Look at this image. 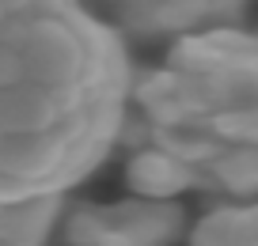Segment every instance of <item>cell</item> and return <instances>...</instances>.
Returning a JSON list of instances; mask_svg holds the SVG:
<instances>
[{
    "mask_svg": "<svg viewBox=\"0 0 258 246\" xmlns=\"http://www.w3.org/2000/svg\"><path fill=\"white\" fill-rule=\"evenodd\" d=\"M137 76L88 0H0V205L64 197L110 155Z\"/></svg>",
    "mask_w": 258,
    "mask_h": 246,
    "instance_id": "6da1fadb",
    "label": "cell"
},
{
    "mask_svg": "<svg viewBox=\"0 0 258 246\" xmlns=\"http://www.w3.org/2000/svg\"><path fill=\"white\" fill-rule=\"evenodd\" d=\"M133 106L156 133H209L213 121L258 106V34L217 27L171 42L163 68L137 79Z\"/></svg>",
    "mask_w": 258,
    "mask_h": 246,
    "instance_id": "7a4b0ae2",
    "label": "cell"
},
{
    "mask_svg": "<svg viewBox=\"0 0 258 246\" xmlns=\"http://www.w3.org/2000/svg\"><path fill=\"white\" fill-rule=\"evenodd\" d=\"M250 0H95L99 16L137 42H178L186 34L235 27Z\"/></svg>",
    "mask_w": 258,
    "mask_h": 246,
    "instance_id": "3957f363",
    "label": "cell"
},
{
    "mask_svg": "<svg viewBox=\"0 0 258 246\" xmlns=\"http://www.w3.org/2000/svg\"><path fill=\"white\" fill-rule=\"evenodd\" d=\"M182 231V208L167 201H125L110 208H76L69 242L76 246H171Z\"/></svg>",
    "mask_w": 258,
    "mask_h": 246,
    "instance_id": "277c9868",
    "label": "cell"
},
{
    "mask_svg": "<svg viewBox=\"0 0 258 246\" xmlns=\"http://www.w3.org/2000/svg\"><path fill=\"white\" fill-rule=\"evenodd\" d=\"M125 182H129V190L145 201H167V197H175V193L190 190L198 182V167H190L186 159H178L167 148L152 144V148L137 151V155L129 159Z\"/></svg>",
    "mask_w": 258,
    "mask_h": 246,
    "instance_id": "5b68a950",
    "label": "cell"
},
{
    "mask_svg": "<svg viewBox=\"0 0 258 246\" xmlns=\"http://www.w3.org/2000/svg\"><path fill=\"white\" fill-rule=\"evenodd\" d=\"M190 246H258V201L209 212L194 227Z\"/></svg>",
    "mask_w": 258,
    "mask_h": 246,
    "instance_id": "8992f818",
    "label": "cell"
},
{
    "mask_svg": "<svg viewBox=\"0 0 258 246\" xmlns=\"http://www.w3.org/2000/svg\"><path fill=\"white\" fill-rule=\"evenodd\" d=\"M57 208H61V197L0 205V246H42L49 223L57 220Z\"/></svg>",
    "mask_w": 258,
    "mask_h": 246,
    "instance_id": "52a82bcc",
    "label": "cell"
},
{
    "mask_svg": "<svg viewBox=\"0 0 258 246\" xmlns=\"http://www.w3.org/2000/svg\"><path fill=\"white\" fill-rule=\"evenodd\" d=\"M209 178L232 197H258V144H235V148H220L213 159Z\"/></svg>",
    "mask_w": 258,
    "mask_h": 246,
    "instance_id": "ba28073f",
    "label": "cell"
}]
</instances>
